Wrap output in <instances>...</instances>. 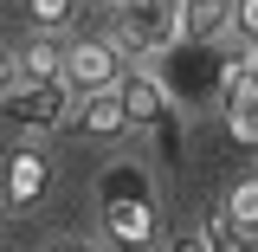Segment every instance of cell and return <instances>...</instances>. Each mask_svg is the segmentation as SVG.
<instances>
[{"label": "cell", "mask_w": 258, "mask_h": 252, "mask_svg": "<svg viewBox=\"0 0 258 252\" xmlns=\"http://www.w3.org/2000/svg\"><path fill=\"white\" fill-rule=\"evenodd\" d=\"M78 7L84 0H26V20H32V32H64L78 20Z\"/></svg>", "instance_id": "11"}, {"label": "cell", "mask_w": 258, "mask_h": 252, "mask_svg": "<svg viewBox=\"0 0 258 252\" xmlns=\"http://www.w3.org/2000/svg\"><path fill=\"white\" fill-rule=\"evenodd\" d=\"M45 188H52V156H45L39 142L13 149V156H7V207H13V214H32V207L45 200Z\"/></svg>", "instance_id": "6"}, {"label": "cell", "mask_w": 258, "mask_h": 252, "mask_svg": "<svg viewBox=\"0 0 258 252\" xmlns=\"http://www.w3.org/2000/svg\"><path fill=\"white\" fill-rule=\"evenodd\" d=\"M13 59H20V84H58V78H64V45L52 39V32L26 39Z\"/></svg>", "instance_id": "8"}, {"label": "cell", "mask_w": 258, "mask_h": 252, "mask_svg": "<svg viewBox=\"0 0 258 252\" xmlns=\"http://www.w3.org/2000/svg\"><path fill=\"white\" fill-rule=\"evenodd\" d=\"M0 117H7V129H20V136H52V129H64L71 117H78V91L71 84H13V91L0 97Z\"/></svg>", "instance_id": "2"}, {"label": "cell", "mask_w": 258, "mask_h": 252, "mask_svg": "<svg viewBox=\"0 0 258 252\" xmlns=\"http://www.w3.org/2000/svg\"><path fill=\"white\" fill-rule=\"evenodd\" d=\"M13 84H20V59H13V52H7V45H0V97L13 91Z\"/></svg>", "instance_id": "14"}, {"label": "cell", "mask_w": 258, "mask_h": 252, "mask_svg": "<svg viewBox=\"0 0 258 252\" xmlns=\"http://www.w3.org/2000/svg\"><path fill=\"white\" fill-rule=\"evenodd\" d=\"M103 7H116V0H103Z\"/></svg>", "instance_id": "16"}, {"label": "cell", "mask_w": 258, "mask_h": 252, "mask_svg": "<svg viewBox=\"0 0 258 252\" xmlns=\"http://www.w3.org/2000/svg\"><path fill=\"white\" fill-rule=\"evenodd\" d=\"M232 20V0H187L181 7V39H213Z\"/></svg>", "instance_id": "9"}, {"label": "cell", "mask_w": 258, "mask_h": 252, "mask_svg": "<svg viewBox=\"0 0 258 252\" xmlns=\"http://www.w3.org/2000/svg\"><path fill=\"white\" fill-rule=\"evenodd\" d=\"M78 129H84L91 142H110V136H123V129H129L123 91H91V97H78Z\"/></svg>", "instance_id": "7"}, {"label": "cell", "mask_w": 258, "mask_h": 252, "mask_svg": "<svg viewBox=\"0 0 258 252\" xmlns=\"http://www.w3.org/2000/svg\"><path fill=\"white\" fill-rule=\"evenodd\" d=\"M181 7L187 0H116L110 7V45L123 59L149 65L155 52H168L181 39Z\"/></svg>", "instance_id": "1"}, {"label": "cell", "mask_w": 258, "mask_h": 252, "mask_svg": "<svg viewBox=\"0 0 258 252\" xmlns=\"http://www.w3.org/2000/svg\"><path fill=\"white\" fill-rule=\"evenodd\" d=\"M123 110H129V129H174V97H168V84H161L149 65H136V71H123Z\"/></svg>", "instance_id": "5"}, {"label": "cell", "mask_w": 258, "mask_h": 252, "mask_svg": "<svg viewBox=\"0 0 258 252\" xmlns=\"http://www.w3.org/2000/svg\"><path fill=\"white\" fill-rule=\"evenodd\" d=\"M45 252H97L91 239H58V246H45Z\"/></svg>", "instance_id": "15"}, {"label": "cell", "mask_w": 258, "mask_h": 252, "mask_svg": "<svg viewBox=\"0 0 258 252\" xmlns=\"http://www.w3.org/2000/svg\"><path fill=\"white\" fill-rule=\"evenodd\" d=\"M200 246H207V252H258V233H245V226H239V220L220 207L213 220L200 226Z\"/></svg>", "instance_id": "10"}, {"label": "cell", "mask_w": 258, "mask_h": 252, "mask_svg": "<svg viewBox=\"0 0 258 252\" xmlns=\"http://www.w3.org/2000/svg\"><path fill=\"white\" fill-rule=\"evenodd\" d=\"M226 214L245 226V233H258V175H245V181L226 188Z\"/></svg>", "instance_id": "12"}, {"label": "cell", "mask_w": 258, "mask_h": 252, "mask_svg": "<svg viewBox=\"0 0 258 252\" xmlns=\"http://www.w3.org/2000/svg\"><path fill=\"white\" fill-rule=\"evenodd\" d=\"M232 32L245 45H258V0H232Z\"/></svg>", "instance_id": "13"}, {"label": "cell", "mask_w": 258, "mask_h": 252, "mask_svg": "<svg viewBox=\"0 0 258 252\" xmlns=\"http://www.w3.org/2000/svg\"><path fill=\"white\" fill-rule=\"evenodd\" d=\"M103 220L123 246H149L155 239V207L142 194V168H110L103 175Z\"/></svg>", "instance_id": "3"}, {"label": "cell", "mask_w": 258, "mask_h": 252, "mask_svg": "<svg viewBox=\"0 0 258 252\" xmlns=\"http://www.w3.org/2000/svg\"><path fill=\"white\" fill-rule=\"evenodd\" d=\"M64 84L78 97L116 91V84H123V52H116L110 39H71V45H64Z\"/></svg>", "instance_id": "4"}]
</instances>
